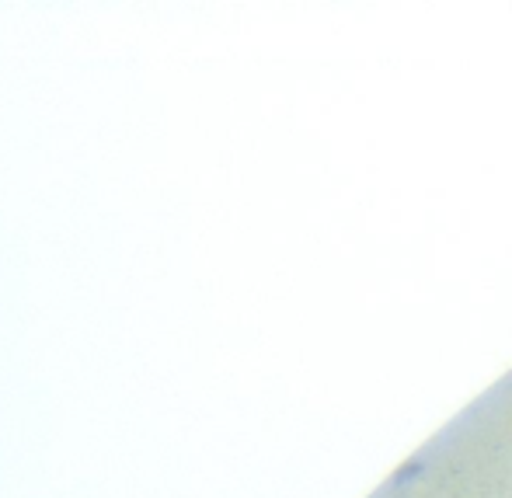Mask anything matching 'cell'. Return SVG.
Returning <instances> with one entry per match:
<instances>
[]
</instances>
